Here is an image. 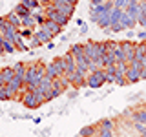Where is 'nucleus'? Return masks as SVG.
I'll return each instance as SVG.
<instances>
[{
    "label": "nucleus",
    "mask_w": 146,
    "mask_h": 137,
    "mask_svg": "<svg viewBox=\"0 0 146 137\" xmlns=\"http://www.w3.org/2000/svg\"><path fill=\"white\" fill-rule=\"evenodd\" d=\"M0 55H4V49H2V44H0Z\"/></svg>",
    "instance_id": "nucleus-45"
},
{
    "label": "nucleus",
    "mask_w": 146,
    "mask_h": 137,
    "mask_svg": "<svg viewBox=\"0 0 146 137\" xmlns=\"http://www.w3.org/2000/svg\"><path fill=\"white\" fill-rule=\"evenodd\" d=\"M40 46H42V44H40V42H38V39H35V37H33V39H31V40H29V49H35V48H40Z\"/></svg>",
    "instance_id": "nucleus-36"
},
{
    "label": "nucleus",
    "mask_w": 146,
    "mask_h": 137,
    "mask_svg": "<svg viewBox=\"0 0 146 137\" xmlns=\"http://www.w3.org/2000/svg\"><path fill=\"white\" fill-rule=\"evenodd\" d=\"M115 84H117V86H128L130 82L126 80V77H122V75H115Z\"/></svg>",
    "instance_id": "nucleus-34"
},
{
    "label": "nucleus",
    "mask_w": 146,
    "mask_h": 137,
    "mask_svg": "<svg viewBox=\"0 0 146 137\" xmlns=\"http://www.w3.org/2000/svg\"><path fill=\"white\" fill-rule=\"evenodd\" d=\"M18 33H20L22 39H29V40L35 37V31H33V29H29V27H22V29H18Z\"/></svg>",
    "instance_id": "nucleus-28"
},
{
    "label": "nucleus",
    "mask_w": 146,
    "mask_h": 137,
    "mask_svg": "<svg viewBox=\"0 0 146 137\" xmlns=\"http://www.w3.org/2000/svg\"><path fill=\"white\" fill-rule=\"evenodd\" d=\"M104 55H106V46H104V42L88 40V42L84 44V57L90 61V64L93 61H100Z\"/></svg>",
    "instance_id": "nucleus-1"
},
{
    "label": "nucleus",
    "mask_w": 146,
    "mask_h": 137,
    "mask_svg": "<svg viewBox=\"0 0 146 137\" xmlns=\"http://www.w3.org/2000/svg\"><path fill=\"white\" fill-rule=\"evenodd\" d=\"M102 64H104V68H106V66H113V64H115V57L106 53V55L102 57Z\"/></svg>",
    "instance_id": "nucleus-30"
},
{
    "label": "nucleus",
    "mask_w": 146,
    "mask_h": 137,
    "mask_svg": "<svg viewBox=\"0 0 146 137\" xmlns=\"http://www.w3.org/2000/svg\"><path fill=\"white\" fill-rule=\"evenodd\" d=\"M104 46H106V53L115 57V49L119 48V42H115V40H104Z\"/></svg>",
    "instance_id": "nucleus-20"
},
{
    "label": "nucleus",
    "mask_w": 146,
    "mask_h": 137,
    "mask_svg": "<svg viewBox=\"0 0 146 137\" xmlns=\"http://www.w3.org/2000/svg\"><path fill=\"white\" fill-rule=\"evenodd\" d=\"M137 24V22L131 18L130 15H128L126 11H122V17H121V26L124 27V29H133V26Z\"/></svg>",
    "instance_id": "nucleus-14"
},
{
    "label": "nucleus",
    "mask_w": 146,
    "mask_h": 137,
    "mask_svg": "<svg viewBox=\"0 0 146 137\" xmlns=\"http://www.w3.org/2000/svg\"><path fill=\"white\" fill-rule=\"evenodd\" d=\"M106 0H91V6H102Z\"/></svg>",
    "instance_id": "nucleus-39"
},
{
    "label": "nucleus",
    "mask_w": 146,
    "mask_h": 137,
    "mask_svg": "<svg viewBox=\"0 0 146 137\" xmlns=\"http://www.w3.org/2000/svg\"><path fill=\"white\" fill-rule=\"evenodd\" d=\"M126 37H128V40H131L133 37H137L135 33H133V29H128V33H126Z\"/></svg>",
    "instance_id": "nucleus-40"
},
{
    "label": "nucleus",
    "mask_w": 146,
    "mask_h": 137,
    "mask_svg": "<svg viewBox=\"0 0 146 137\" xmlns=\"http://www.w3.org/2000/svg\"><path fill=\"white\" fill-rule=\"evenodd\" d=\"M86 80H88V88H91V90L102 88V86L106 84V73H104V70L90 71L88 77H86Z\"/></svg>",
    "instance_id": "nucleus-3"
},
{
    "label": "nucleus",
    "mask_w": 146,
    "mask_h": 137,
    "mask_svg": "<svg viewBox=\"0 0 146 137\" xmlns=\"http://www.w3.org/2000/svg\"><path fill=\"white\" fill-rule=\"evenodd\" d=\"M126 80L130 82V84L139 82V80H141V68H133V66L128 68V71H126Z\"/></svg>",
    "instance_id": "nucleus-8"
},
{
    "label": "nucleus",
    "mask_w": 146,
    "mask_h": 137,
    "mask_svg": "<svg viewBox=\"0 0 146 137\" xmlns=\"http://www.w3.org/2000/svg\"><path fill=\"white\" fill-rule=\"evenodd\" d=\"M62 61H64V73H66L68 77H71L73 73L77 71V62H75V57L68 51L62 55Z\"/></svg>",
    "instance_id": "nucleus-5"
},
{
    "label": "nucleus",
    "mask_w": 146,
    "mask_h": 137,
    "mask_svg": "<svg viewBox=\"0 0 146 137\" xmlns=\"http://www.w3.org/2000/svg\"><path fill=\"white\" fill-rule=\"evenodd\" d=\"M115 68H117V73L115 75H122V77H126V71H128V64L126 62H115Z\"/></svg>",
    "instance_id": "nucleus-27"
},
{
    "label": "nucleus",
    "mask_w": 146,
    "mask_h": 137,
    "mask_svg": "<svg viewBox=\"0 0 146 137\" xmlns=\"http://www.w3.org/2000/svg\"><path fill=\"white\" fill-rule=\"evenodd\" d=\"M20 4H24V6L29 9V11H33V9L40 7V0H20Z\"/></svg>",
    "instance_id": "nucleus-26"
},
{
    "label": "nucleus",
    "mask_w": 146,
    "mask_h": 137,
    "mask_svg": "<svg viewBox=\"0 0 146 137\" xmlns=\"http://www.w3.org/2000/svg\"><path fill=\"white\" fill-rule=\"evenodd\" d=\"M58 95H62V91H58V90H51V91H49V93L46 95L44 99H46V102H48V100H51V99H57Z\"/></svg>",
    "instance_id": "nucleus-33"
},
{
    "label": "nucleus",
    "mask_w": 146,
    "mask_h": 137,
    "mask_svg": "<svg viewBox=\"0 0 146 137\" xmlns=\"http://www.w3.org/2000/svg\"><path fill=\"white\" fill-rule=\"evenodd\" d=\"M97 126L99 128H104V130H115V121L110 119V117H106V119H102V121H99Z\"/></svg>",
    "instance_id": "nucleus-18"
},
{
    "label": "nucleus",
    "mask_w": 146,
    "mask_h": 137,
    "mask_svg": "<svg viewBox=\"0 0 146 137\" xmlns=\"http://www.w3.org/2000/svg\"><path fill=\"white\" fill-rule=\"evenodd\" d=\"M121 17H122V11L113 6L111 13H110V27H111V26H117V24H121Z\"/></svg>",
    "instance_id": "nucleus-15"
},
{
    "label": "nucleus",
    "mask_w": 146,
    "mask_h": 137,
    "mask_svg": "<svg viewBox=\"0 0 146 137\" xmlns=\"http://www.w3.org/2000/svg\"><path fill=\"white\" fill-rule=\"evenodd\" d=\"M86 33H88V26H86V24H84V26H82V27H80V35H86Z\"/></svg>",
    "instance_id": "nucleus-44"
},
{
    "label": "nucleus",
    "mask_w": 146,
    "mask_h": 137,
    "mask_svg": "<svg viewBox=\"0 0 146 137\" xmlns=\"http://www.w3.org/2000/svg\"><path fill=\"white\" fill-rule=\"evenodd\" d=\"M131 119L133 122H141V124H146V108H141L137 112L131 113Z\"/></svg>",
    "instance_id": "nucleus-17"
},
{
    "label": "nucleus",
    "mask_w": 146,
    "mask_h": 137,
    "mask_svg": "<svg viewBox=\"0 0 146 137\" xmlns=\"http://www.w3.org/2000/svg\"><path fill=\"white\" fill-rule=\"evenodd\" d=\"M51 86H53V90H58V91H62V93H64V88H62V80H60V77H58V79H53V80H51Z\"/></svg>",
    "instance_id": "nucleus-31"
},
{
    "label": "nucleus",
    "mask_w": 146,
    "mask_h": 137,
    "mask_svg": "<svg viewBox=\"0 0 146 137\" xmlns=\"http://www.w3.org/2000/svg\"><path fill=\"white\" fill-rule=\"evenodd\" d=\"M42 27H44L46 31H49V33H51L53 37H57V35H58V33L62 31V26H58L57 22H53V20H46Z\"/></svg>",
    "instance_id": "nucleus-11"
},
{
    "label": "nucleus",
    "mask_w": 146,
    "mask_h": 137,
    "mask_svg": "<svg viewBox=\"0 0 146 137\" xmlns=\"http://www.w3.org/2000/svg\"><path fill=\"white\" fill-rule=\"evenodd\" d=\"M137 39H139L141 42H146V31H139V33H137Z\"/></svg>",
    "instance_id": "nucleus-38"
},
{
    "label": "nucleus",
    "mask_w": 146,
    "mask_h": 137,
    "mask_svg": "<svg viewBox=\"0 0 146 137\" xmlns=\"http://www.w3.org/2000/svg\"><path fill=\"white\" fill-rule=\"evenodd\" d=\"M106 82H113L115 84V75H106Z\"/></svg>",
    "instance_id": "nucleus-41"
},
{
    "label": "nucleus",
    "mask_w": 146,
    "mask_h": 137,
    "mask_svg": "<svg viewBox=\"0 0 146 137\" xmlns=\"http://www.w3.org/2000/svg\"><path fill=\"white\" fill-rule=\"evenodd\" d=\"M97 134H99V126L97 124H88V126L80 128L79 137H97Z\"/></svg>",
    "instance_id": "nucleus-10"
},
{
    "label": "nucleus",
    "mask_w": 146,
    "mask_h": 137,
    "mask_svg": "<svg viewBox=\"0 0 146 137\" xmlns=\"http://www.w3.org/2000/svg\"><path fill=\"white\" fill-rule=\"evenodd\" d=\"M119 46L122 48V51H124V59H126V64L130 66V64L135 61V49H137V44L126 39V40H122V42H119Z\"/></svg>",
    "instance_id": "nucleus-4"
},
{
    "label": "nucleus",
    "mask_w": 146,
    "mask_h": 137,
    "mask_svg": "<svg viewBox=\"0 0 146 137\" xmlns=\"http://www.w3.org/2000/svg\"><path fill=\"white\" fill-rule=\"evenodd\" d=\"M64 4H70V6H77V0H62Z\"/></svg>",
    "instance_id": "nucleus-43"
},
{
    "label": "nucleus",
    "mask_w": 146,
    "mask_h": 137,
    "mask_svg": "<svg viewBox=\"0 0 146 137\" xmlns=\"http://www.w3.org/2000/svg\"><path fill=\"white\" fill-rule=\"evenodd\" d=\"M6 20H7V22H9L11 26H15L17 29H20V27H22V20H20V17H18L15 11L7 13V15H6Z\"/></svg>",
    "instance_id": "nucleus-16"
},
{
    "label": "nucleus",
    "mask_w": 146,
    "mask_h": 137,
    "mask_svg": "<svg viewBox=\"0 0 146 137\" xmlns=\"http://www.w3.org/2000/svg\"><path fill=\"white\" fill-rule=\"evenodd\" d=\"M22 104L27 108V110H36V108H40L42 104L46 102V99H44V95H40V93H36V91H22Z\"/></svg>",
    "instance_id": "nucleus-2"
},
{
    "label": "nucleus",
    "mask_w": 146,
    "mask_h": 137,
    "mask_svg": "<svg viewBox=\"0 0 146 137\" xmlns=\"http://www.w3.org/2000/svg\"><path fill=\"white\" fill-rule=\"evenodd\" d=\"M70 53L73 57H80V55H84V44H73L70 48Z\"/></svg>",
    "instance_id": "nucleus-23"
},
{
    "label": "nucleus",
    "mask_w": 146,
    "mask_h": 137,
    "mask_svg": "<svg viewBox=\"0 0 146 137\" xmlns=\"http://www.w3.org/2000/svg\"><path fill=\"white\" fill-rule=\"evenodd\" d=\"M46 77H48V79H58V73H57V70H55L53 62L46 64Z\"/></svg>",
    "instance_id": "nucleus-22"
},
{
    "label": "nucleus",
    "mask_w": 146,
    "mask_h": 137,
    "mask_svg": "<svg viewBox=\"0 0 146 137\" xmlns=\"http://www.w3.org/2000/svg\"><path fill=\"white\" fill-rule=\"evenodd\" d=\"M133 128H135L137 132H139L141 135H143V134H146V124H141V122H135V124H133Z\"/></svg>",
    "instance_id": "nucleus-35"
},
{
    "label": "nucleus",
    "mask_w": 146,
    "mask_h": 137,
    "mask_svg": "<svg viewBox=\"0 0 146 137\" xmlns=\"http://www.w3.org/2000/svg\"><path fill=\"white\" fill-rule=\"evenodd\" d=\"M13 68H15V75H17L22 82H24V77H26V73H27V68H29V64H27V62H17Z\"/></svg>",
    "instance_id": "nucleus-12"
},
{
    "label": "nucleus",
    "mask_w": 146,
    "mask_h": 137,
    "mask_svg": "<svg viewBox=\"0 0 146 137\" xmlns=\"http://www.w3.org/2000/svg\"><path fill=\"white\" fill-rule=\"evenodd\" d=\"M13 11H15V13H17V15L20 17V18H22V17H26V15H29V13H31L29 9H27V7L24 6V4H17V6H15V9H13Z\"/></svg>",
    "instance_id": "nucleus-24"
},
{
    "label": "nucleus",
    "mask_w": 146,
    "mask_h": 137,
    "mask_svg": "<svg viewBox=\"0 0 146 137\" xmlns=\"http://www.w3.org/2000/svg\"><path fill=\"white\" fill-rule=\"evenodd\" d=\"M2 49H4V53H17L18 51L17 46L13 42H9V40H4V42H2Z\"/></svg>",
    "instance_id": "nucleus-25"
},
{
    "label": "nucleus",
    "mask_w": 146,
    "mask_h": 137,
    "mask_svg": "<svg viewBox=\"0 0 146 137\" xmlns=\"http://www.w3.org/2000/svg\"><path fill=\"white\" fill-rule=\"evenodd\" d=\"M130 4H131V0H115V2H113V6H115L117 9H121V11H126Z\"/></svg>",
    "instance_id": "nucleus-29"
},
{
    "label": "nucleus",
    "mask_w": 146,
    "mask_h": 137,
    "mask_svg": "<svg viewBox=\"0 0 146 137\" xmlns=\"http://www.w3.org/2000/svg\"><path fill=\"white\" fill-rule=\"evenodd\" d=\"M106 2H111V4H113V2H115V0H106Z\"/></svg>",
    "instance_id": "nucleus-46"
},
{
    "label": "nucleus",
    "mask_w": 146,
    "mask_h": 137,
    "mask_svg": "<svg viewBox=\"0 0 146 137\" xmlns=\"http://www.w3.org/2000/svg\"><path fill=\"white\" fill-rule=\"evenodd\" d=\"M141 80H146V68L141 70Z\"/></svg>",
    "instance_id": "nucleus-42"
},
{
    "label": "nucleus",
    "mask_w": 146,
    "mask_h": 137,
    "mask_svg": "<svg viewBox=\"0 0 146 137\" xmlns=\"http://www.w3.org/2000/svg\"><path fill=\"white\" fill-rule=\"evenodd\" d=\"M86 77H88V75H82L80 71H75V73L70 77L71 86H75V88H84V86H88V80H86Z\"/></svg>",
    "instance_id": "nucleus-6"
},
{
    "label": "nucleus",
    "mask_w": 146,
    "mask_h": 137,
    "mask_svg": "<svg viewBox=\"0 0 146 137\" xmlns=\"http://www.w3.org/2000/svg\"><path fill=\"white\" fill-rule=\"evenodd\" d=\"M35 39H38V42L44 46V44H49L53 40V35L49 33V31H46L44 27H40L38 31H35Z\"/></svg>",
    "instance_id": "nucleus-9"
},
{
    "label": "nucleus",
    "mask_w": 146,
    "mask_h": 137,
    "mask_svg": "<svg viewBox=\"0 0 146 137\" xmlns=\"http://www.w3.org/2000/svg\"><path fill=\"white\" fill-rule=\"evenodd\" d=\"M20 20H22V27H29V29H33L35 24H36V22H35V17L31 15V13H29V15H26V17H22Z\"/></svg>",
    "instance_id": "nucleus-19"
},
{
    "label": "nucleus",
    "mask_w": 146,
    "mask_h": 137,
    "mask_svg": "<svg viewBox=\"0 0 146 137\" xmlns=\"http://www.w3.org/2000/svg\"><path fill=\"white\" fill-rule=\"evenodd\" d=\"M113 134H115L113 130H104V128H99L97 137H113Z\"/></svg>",
    "instance_id": "nucleus-32"
},
{
    "label": "nucleus",
    "mask_w": 146,
    "mask_h": 137,
    "mask_svg": "<svg viewBox=\"0 0 146 137\" xmlns=\"http://www.w3.org/2000/svg\"><path fill=\"white\" fill-rule=\"evenodd\" d=\"M0 75H2L4 82H9L11 79H15V68L13 66H6V68H0Z\"/></svg>",
    "instance_id": "nucleus-13"
},
{
    "label": "nucleus",
    "mask_w": 146,
    "mask_h": 137,
    "mask_svg": "<svg viewBox=\"0 0 146 137\" xmlns=\"http://www.w3.org/2000/svg\"><path fill=\"white\" fill-rule=\"evenodd\" d=\"M51 80H53V79H48V77H44V79L40 80V84L36 86V93H40V95H44V97H46V95H48L49 91L53 90Z\"/></svg>",
    "instance_id": "nucleus-7"
},
{
    "label": "nucleus",
    "mask_w": 146,
    "mask_h": 137,
    "mask_svg": "<svg viewBox=\"0 0 146 137\" xmlns=\"http://www.w3.org/2000/svg\"><path fill=\"white\" fill-rule=\"evenodd\" d=\"M4 86H6V84H4ZM4 86L0 88V100H9V97H7V93H6V88H4Z\"/></svg>",
    "instance_id": "nucleus-37"
},
{
    "label": "nucleus",
    "mask_w": 146,
    "mask_h": 137,
    "mask_svg": "<svg viewBox=\"0 0 146 137\" xmlns=\"http://www.w3.org/2000/svg\"><path fill=\"white\" fill-rule=\"evenodd\" d=\"M53 66H55V70H57L58 73V77H64L66 73H64V61H62V57H57L53 61Z\"/></svg>",
    "instance_id": "nucleus-21"
}]
</instances>
